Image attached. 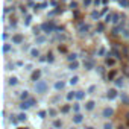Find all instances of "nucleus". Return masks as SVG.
<instances>
[{"label": "nucleus", "instance_id": "obj_4", "mask_svg": "<svg viewBox=\"0 0 129 129\" xmlns=\"http://www.w3.org/2000/svg\"><path fill=\"white\" fill-rule=\"evenodd\" d=\"M62 87H64V83H62V82H61V83L58 82V83H56V88H62Z\"/></svg>", "mask_w": 129, "mask_h": 129}, {"label": "nucleus", "instance_id": "obj_1", "mask_svg": "<svg viewBox=\"0 0 129 129\" xmlns=\"http://www.w3.org/2000/svg\"><path fill=\"white\" fill-rule=\"evenodd\" d=\"M35 88H37L38 91H44V90H46V83H44V82H40L37 87H35Z\"/></svg>", "mask_w": 129, "mask_h": 129}, {"label": "nucleus", "instance_id": "obj_6", "mask_svg": "<svg viewBox=\"0 0 129 129\" xmlns=\"http://www.w3.org/2000/svg\"><path fill=\"white\" fill-rule=\"evenodd\" d=\"M90 3H91V0H85V2H83V5H90Z\"/></svg>", "mask_w": 129, "mask_h": 129}, {"label": "nucleus", "instance_id": "obj_5", "mask_svg": "<svg viewBox=\"0 0 129 129\" xmlns=\"http://www.w3.org/2000/svg\"><path fill=\"white\" fill-rule=\"evenodd\" d=\"M93 105H94V103H93V102H90L88 105H87V108H88V109H91V108H93Z\"/></svg>", "mask_w": 129, "mask_h": 129}, {"label": "nucleus", "instance_id": "obj_3", "mask_svg": "<svg viewBox=\"0 0 129 129\" xmlns=\"http://www.w3.org/2000/svg\"><path fill=\"white\" fill-rule=\"evenodd\" d=\"M111 114H112L111 109H105V115H111Z\"/></svg>", "mask_w": 129, "mask_h": 129}, {"label": "nucleus", "instance_id": "obj_2", "mask_svg": "<svg viewBox=\"0 0 129 129\" xmlns=\"http://www.w3.org/2000/svg\"><path fill=\"white\" fill-rule=\"evenodd\" d=\"M9 83H12V85H15V83H17V79H15V77H12V79L9 80Z\"/></svg>", "mask_w": 129, "mask_h": 129}]
</instances>
